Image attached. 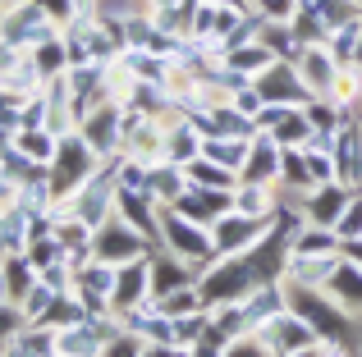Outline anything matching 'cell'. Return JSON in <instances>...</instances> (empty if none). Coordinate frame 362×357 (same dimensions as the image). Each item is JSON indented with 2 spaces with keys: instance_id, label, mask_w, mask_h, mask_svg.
Here are the masks:
<instances>
[{
  "instance_id": "obj_18",
  "label": "cell",
  "mask_w": 362,
  "mask_h": 357,
  "mask_svg": "<svg viewBox=\"0 0 362 357\" xmlns=\"http://www.w3.org/2000/svg\"><path fill=\"white\" fill-rule=\"evenodd\" d=\"M142 193H147L156 206H175L179 197L188 193V174H184V165H170V161L147 165V183H142Z\"/></svg>"
},
{
  "instance_id": "obj_41",
  "label": "cell",
  "mask_w": 362,
  "mask_h": 357,
  "mask_svg": "<svg viewBox=\"0 0 362 357\" xmlns=\"http://www.w3.org/2000/svg\"><path fill=\"white\" fill-rule=\"evenodd\" d=\"M37 5H42V9H46V14H51V18H55V23H60V28H64V23H69V18H74V14H78V0H37Z\"/></svg>"
},
{
  "instance_id": "obj_39",
  "label": "cell",
  "mask_w": 362,
  "mask_h": 357,
  "mask_svg": "<svg viewBox=\"0 0 362 357\" xmlns=\"http://www.w3.org/2000/svg\"><path fill=\"white\" fill-rule=\"evenodd\" d=\"M23 312H18V303H9V298H0V344L5 339H14L18 330H23Z\"/></svg>"
},
{
  "instance_id": "obj_5",
  "label": "cell",
  "mask_w": 362,
  "mask_h": 357,
  "mask_svg": "<svg viewBox=\"0 0 362 357\" xmlns=\"http://www.w3.org/2000/svg\"><path fill=\"white\" fill-rule=\"evenodd\" d=\"M271 229V220H252L243 211H225L221 220H211V257L225 261V257H243L247 248L262 243V234Z\"/></svg>"
},
{
  "instance_id": "obj_35",
  "label": "cell",
  "mask_w": 362,
  "mask_h": 357,
  "mask_svg": "<svg viewBox=\"0 0 362 357\" xmlns=\"http://www.w3.org/2000/svg\"><path fill=\"white\" fill-rule=\"evenodd\" d=\"M225 349H230V334H225L216 321H206V330L188 344V353H193V357H225Z\"/></svg>"
},
{
  "instance_id": "obj_20",
  "label": "cell",
  "mask_w": 362,
  "mask_h": 357,
  "mask_svg": "<svg viewBox=\"0 0 362 357\" xmlns=\"http://www.w3.org/2000/svg\"><path fill=\"white\" fill-rule=\"evenodd\" d=\"M275 206H280V183H247V178H239V188H234V211L252 215V220H271Z\"/></svg>"
},
{
  "instance_id": "obj_46",
  "label": "cell",
  "mask_w": 362,
  "mask_h": 357,
  "mask_svg": "<svg viewBox=\"0 0 362 357\" xmlns=\"http://www.w3.org/2000/svg\"><path fill=\"white\" fill-rule=\"evenodd\" d=\"M0 298H9V284H5V257H0Z\"/></svg>"
},
{
  "instance_id": "obj_42",
  "label": "cell",
  "mask_w": 362,
  "mask_h": 357,
  "mask_svg": "<svg viewBox=\"0 0 362 357\" xmlns=\"http://www.w3.org/2000/svg\"><path fill=\"white\" fill-rule=\"evenodd\" d=\"M18 55H23V51H18V46H9V42H0V78H5V73H9V69H14V60H18Z\"/></svg>"
},
{
  "instance_id": "obj_29",
  "label": "cell",
  "mask_w": 362,
  "mask_h": 357,
  "mask_svg": "<svg viewBox=\"0 0 362 357\" xmlns=\"http://www.w3.org/2000/svg\"><path fill=\"white\" fill-rule=\"evenodd\" d=\"M5 284H9V303H18V298L37 284V270L28 266L23 252H9V257H5Z\"/></svg>"
},
{
  "instance_id": "obj_40",
  "label": "cell",
  "mask_w": 362,
  "mask_h": 357,
  "mask_svg": "<svg viewBox=\"0 0 362 357\" xmlns=\"http://www.w3.org/2000/svg\"><path fill=\"white\" fill-rule=\"evenodd\" d=\"M225 357H275L271 349H266L257 334H239V339H230V349H225Z\"/></svg>"
},
{
  "instance_id": "obj_12",
  "label": "cell",
  "mask_w": 362,
  "mask_h": 357,
  "mask_svg": "<svg viewBox=\"0 0 362 357\" xmlns=\"http://www.w3.org/2000/svg\"><path fill=\"white\" fill-rule=\"evenodd\" d=\"M293 69H298V78L308 83L312 97H330V92H335V78H339V69H344V64L330 55V46H303V55L293 60Z\"/></svg>"
},
{
  "instance_id": "obj_13",
  "label": "cell",
  "mask_w": 362,
  "mask_h": 357,
  "mask_svg": "<svg viewBox=\"0 0 362 357\" xmlns=\"http://www.w3.org/2000/svg\"><path fill=\"white\" fill-rule=\"evenodd\" d=\"M175 211L211 229V220H221L225 211H234V188H193L188 183V193L175 202Z\"/></svg>"
},
{
  "instance_id": "obj_45",
  "label": "cell",
  "mask_w": 362,
  "mask_h": 357,
  "mask_svg": "<svg viewBox=\"0 0 362 357\" xmlns=\"http://www.w3.org/2000/svg\"><path fill=\"white\" fill-rule=\"evenodd\" d=\"M9 147H14V128H9V124H0V156H5Z\"/></svg>"
},
{
  "instance_id": "obj_8",
  "label": "cell",
  "mask_w": 362,
  "mask_h": 357,
  "mask_svg": "<svg viewBox=\"0 0 362 357\" xmlns=\"http://www.w3.org/2000/svg\"><path fill=\"white\" fill-rule=\"evenodd\" d=\"M147 252H156L147 238H142L133 224H124L119 215H110V220H101L97 224V234H92V257H101V261H133V257H147Z\"/></svg>"
},
{
  "instance_id": "obj_16",
  "label": "cell",
  "mask_w": 362,
  "mask_h": 357,
  "mask_svg": "<svg viewBox=\"0 0 362 357\" xmlns=\"http://www.w3.org/2000/svg\"><path fill=\"white\" fill-rule=\"evenodd\" d=\"M239 178H247V183H280V143L271 133H252Z\"/></svg>"
},
{
  "instance_id": "obj_10",
  "label": "cell",
  "mask_w": 362,
  "mask_h": 357,
  "mask_svg": "<svg viewBox=\"0 0 362 357\" xmlns=\"http://www.w3.org/2000/svg\"><path fill=\"white\" fill-rule=\"evenodd\" d=\"M147 298H151V252L147 257H133V261H119L110 307H115V312H129V307L147 303Z\"/></svg>"
},
{
  "instance_id": "obj_17",
  "label": "cell",
  "mask_w": 362,
  "mask_h": 357,
  "mask_svg": "<svg viewBox=\"0 0 362 357\" xmlns=\"http://www.w3.org/2000/svg\"><path fill=\"white\" fill-rule=\"evenodd\" d=\"M344 252H326V257H289L284 261V284H303V289H326V279L339 270Z\"/></svg>"
},
{
  "instance_id": "obj_7",
  "label": "cell",
  "mask_w": 362,
  "mask_h": 357,
  "mask_svg": "<svg viewBox=\"0 0 362 357\" xmlns=\"http://www.w3.org/2000/svg\"><path fill=\"white\" fill-rule=\"evenodd\" d=\"M78 138L101 156V161L119 156V147H124V106H115V101H101L97 110H88V115L78 119Z\"/></svg>"
},
{
  "instance_id": "obj_26",
  "label": "cell",
  "mask_w": 362,
  "mask_h": 357,
  "mask_svg": "<svg viewBox=\"0 0 362 357\" xmlns=\"http://www.w3.org/2000/svg\"><path fill=\"white\" fill-rule=\"evenodd\" d=\"M221 64H230V69H239L243 78H257V73H266L275 64V55L266 51L262 42H243V46H234V51H225V60Z\"/></svg>"
},
{
  "instance_id": "obj_3",
  "label": "cell",
  "mask_w": 362,
  "mask_h": 357,
  "mask_svg": "<svg viewBox=\"0 0 362 357\" xmlns=\"http://www.w3.org/2000/svg\"><path fill=\"white\" fill-rule=\"evenodd\" d=\"M160 248L175 252V257L193 261L197 270L211 266V229L197 220H188V215H179L175 206H160Z\"/></svg>"
},
{
  "instance_id": "obj_2",
  "label": "cell",
  "mask_w": 362,
  "mask_h": 357,
  "mask_svg": "<svg viewBox=\"0 0 362 357\" xmlns=\"http://www.w3.org/2000/svg\"><path fill=\"white\" fill-rule=\"evenodd\" d=\"M101 156L92 152L88 143L78 138V128H69V133H60V152H55V161H51V193H55V202H64V197H74L83 183H88L92 174L101 170Z\"/></svg>"
},
{
  "instance_id": "obj_48",
  "label": "cell",
  "mask_w": 362,
  "mask_h": 357,
  "mask_svg": "<svg viewBox=\"0 0 362 357\" xmlns=\"http://www.w3.org/2000/svg\"><path fill=\"white\" fill-rule=\"evenodd\" d=\"M0 174H5V170H0Z\"/></svg>"
},
{
  "instance_id": "obj_30",
  "label": "cell",
  "mask_w": 362,
  "mask_h": 357,
  "mask_svg": "<svg viewBox=\"0 0 362 357\" xmlns=\"http://www.w3.org/2000/svg\"><path fill=\"white\" fill-rule=\"evenodd\" d=\"M156 307L175 321V316H193V312H206V303H202V294H197V284H184V289H175V294H165V298H156Z\"/></svg>"
},
{
  "instance_id": "obj_14",
  "label": "cell",
  "mask_w": 362,
  "mask_h": 357,
  "mask_svg": "<svg viewBox=\"0 0 362 357\" xmlns=\"http://www.w3.org/2000/svg\"><path fill=\"white\" fill-rule=\"evenodd\" d=\"M197 279H202V270H197L193 261L175 257V252H165V248L151 252V298H165L184 284H197Z\"/></svg>"
},
{
  "instance_id": "obj_11",
  "label": "cell",
  "mask_w": 362,
  "mask_h": 357,
  "mask_svg": "<svg viewBox=\"0 0 362 357\" xmlns=\"http://www.w3.org/2000/svg\"><path fill=\"white\" fill-rule=\"evenodd\" d=\"M330 152H335V178L344 188H354L362 178V124H354L349 110H344V119H339V128H335Z\"/></svg>"
},
{
  "instance_id": "obj_33",
  "label": "cell",
  "mask_w": 362,
  "mask_h": 357,
  "mask_svg": "<svg viewBox=\"0 0 362 357\" xmlns=\"http://www.w3.org/2000/svg\"><path fill=\"white\" fill-rule=\"evenodd\" d=\"M33 60H37V69H42L46 78L64 73V69H69V51H64V37H51V42H42V46L33 51Z\"/></svg>"
},
{
  "instance_id": "obj_32",
  "label": "cell",
  "mask_w": 362,
  "mask_h": 357,
  "mask_svg": "<svg viewBox=\"0 0 362 357\" xmlns=\"http://www.w3.org/2000/svg\"><path fill=\"white\" fill-rule=\"evenodd\" d=\"M55 298H60V294H55V289L46 284L42 275H37V284L28 289L23 298H18V312H23V321H28V325H37V321H42V316H46V307L55 303Z\"/></svg>"
},
{
  "instance_id": "obj_23",
  "label": "cell",
  "mask_w": 362,
  "mask_h": 357,
  "mask_svg": "<svg viewBox=\"0 0 362 357\" xmlns=\"http://www.w3.org/2000/svg\"><path fill=\"white\" fill-rule=\"evenodd\" d=\"M14 152H23L33 165L51 170L55 152H60V133H55V128H18L14 133Z\"/></svg>"
},
{
  "instance_id": "obj_9",
  "label": "cell",
  "mask_w": 362,
  "mask_h": 357,
  "mask_svg": "<svg viewBox=\"0 0 362 357\" xmlns=\"http://www.w3.org/2000/svg\"><path fill=\"white\" fill-rule=\"evenodd\" d=\"M252 87L262 92L266 106H298V110H303V106L312 101L308 83H303V78H298V69H293V64H284V60H275L266 73H257Z\"/></svg>"
},
{
  "instance_id": "obj_43",
  "label": "cell",
  "mask_w": 362,
  "mask_h": 357,
  "mask_svg": "<svg viewBox=\"0 0 362 357\" xmlns=\"http://www.w3.org/2000/svg\"><path fill=\"white\" fill-rule=\"evenodd\" d=\"M339 252H344L349 261H358V266H362V238H354V243H344V248H339Z\"/></svg>"
},
{
  "instance_id": "obj_4",
  "label": "cell",
  "mask_w": 362,
  "mask_h": 357,
  "mask_svg": "<svg viewBox=\"0 0 362 357\" xmlns=\"http://www.w3.org/2000/svg\"><path fill=\"white\" fill-rule=\"evenodd\" d=\"M60 37V23L46 14L37 0H23V5H5L0 9V42L18 46V51H37L42 42Z\"/></svg>"
},
{
  "instance_id": "obj_22",
  "label": "cell",
  "mask_w": 362,
  "mask_h": 357,
  "mask_svg": "<svg viewBox=\"0 0 362 357\" xmlns=\"http://www.w3.org/2000/svg\"><path fill=\"white\" fill-rule=\"evenodd\" d=\"M202 156V133L188 124V115H175L170 119V133H165V161L170 165H188Z\"/></svg>"
},
{
  "instance_id": "obj_28",
  "label": "cell",
  "mask_w": 362,
  "mask_h": 357,
  "mask_svg": "<svg viewBox=\"0 0 362 357\" xmlns=\"http://www.w3.org/2000/svg\"><path fill=\"white\" fill-rule=\"evenodd\" d=\"M271 138H275L280 147H303V143L312 138V124H308V115H303L298 106H289V110H284V119L271 128Z\"/></svg>"
},
{
  "instance_id": "obj_15",
  "label": "cell",
  "mask_w": 362,
  "mask_h": 357,
  "mask_svg": "<svg viewBox=\"0 0 362 357\" xmlns=\"http://www.w3.org/2000/svg\"><path fill=\"white\" fill-rule=\"evenodd\" d=\"M349 197H354V188H344V183H317L312 193H303V215H308V224L335 229V220L349 206Z\"/></svg>"
},
{
  "instance_id": "obj_38",
  "label": "cell",
  "mask_w": 362,
  "mask_h": 357,
  "mask_svg": "<svg viewBox=\"0 0 362 357\" xmlns=\"http://www.w3.org/2000/svg\"><path fill=\"white\" fill-rule=\"evenodd\" d=\"M142 349H147V344H142L133 330H124V334H115V339L101 349V357H142Z\"/></svg>"
},
{
  "instance_id": "obj_36",
  "label": "cell",
  "mask_w": 362,
  "mask_h": 357,
  "mask_svg": "<svg viewBox=\"0 0 362 357\" xmlns=\"http://www.w3.org/2000/svg\"><path fill=\"white\" fill-rule=\"evenodd\" d=\"M335 234H339V243L362 238V197H349V206L339 211V220H335Z\"/></svg>"
},
{
  "instance_id": "obj_25",
  "label": "cell",
  "mask_w": 362,
  "mask_h": 357,
  "mask_svg": "<svg viewBox=\"0 0 362 357\" xmlns=\"http://www.w3.org/2000/svg\"><path fill=\"white\" fill-rule=\"evenodd\" d=\"M247 147H252V138H202V156L206 161L225 165V170H234V174H243Z\"/></svg>"
},
{
  "instance_id": "obj_19",
  "label": "cell",
  "mask_w": 362,
  "mask_h": 357,
  "mask_svg": "<svg viewBox=\"0 0 362 357\" xmlns=\"http://www.w3.org/2000/svg\"><path fill=\"white\" fill-rule=\"evenodd\" d=\"M106 339H101L97 321H78L69 330H55V357H101Z\"/></svg>"
},
{
  "instance_id": "obj_1",
  "label": "cell",
  "mask_w": 362,
  "mask_h": 357,
  "mask_svg": "<svg viewBox=\"0 0 362 357\" xmlns=\"http://www.w3.org/2000/svg\"><path fill=\"white\" fill-rule=\"evenodd\" d=\"M284 303H289V312H298L303 321L317 330L321 344H349V339H354V316H349L326 289L284 284Z\"/></svg>"
},
{
  "instance_id": "obj_47",
  "label": "cell",
  "mask_w": 362,
  "mask_h": 357,
  "mask_svg": "<svg viewBox=\"0 0 362 357\" xmlns=\"http://www.w3.org/2000/svg\"><path fill=\"white\" fill-rule=\"evenodd\" d=\"M349 5H362V0H349Z\"/></svg>"
},
{
  "instance_id": "obj_37",
  "label": "cell",
  "mask_w": 362,
  "mask_h": 357,
  "mask_svg": "<svg viewBox=\"0 0 362 357\" xmlns=\"http://www.w3.org/2000/svg\"><path fill=\"white\" fill-rule=\"evenodd\" d=\"M206 321H211L206 312H193V316H175V349H188V344H193L197 334L206 330Z\"/></svg>"
},
{
  "instance_id": "obj_34",
  "label": "cell",
  "mask_w": 362,
  "mask_h": 357,
  "mask_svg": "<svg viewBox=\"0 0 362 357\" xmlns=\"http://www.w3.org/2000/svg\"><path fill=\"white\" fill-rule=\"evenodd\" d=\"M23 257H28V266H33V270H46L51 261L64 257V248H60V238H55V234H42V238H28Z\"/></svg>"
},
{
  "instance_id": "obj_21",
  "label": "cell",
  "mask_w": 362,
  "mask_h": 357,
  "mask_svg": "<svg viewBox=\"0 0 362 357\" xmlns=\"http://www.w3.org/2000/svg\"><path fill=\"white\" fill-rule=\"evenodd\" d=\"M326 294L335 298V303L344 307L349 316L362 312V266H358V261H349V257L339 261V270L326 279Z\"/></svg>"
},
{
  "instance_id": "obj_44",
  "label": "cell",
  "mask_w": 362,
  "mask_h": 357,
  "mask_svg": "<svg viewBox=\"0 0 362 357\" xmlns=\"http://www.w3.org/2000/svg\"><path fill=\"white\" fill-rule=\"evenodd\" d=\"M142 357H175V349H165V344H147Z\"/></svg>"
},
{
  "instance_id": "obj_31",
  "label": "cell",
  "mask_w": 362,
  "mask_h": 357,
  "mask_svg": "<svg viewBox=\"0 0 362 357\" xmlns=\"http://www.w3.org/2000/svg\"><path fill=\"white\" fill-rule=\"evenodd\" d=\"M303 115H308L312 133H335V128H339V119H344V110H339L330 97H312L308 106H303Z\"/></svg>"
},
{
  "instance_id": "obj_24",
  "label": "cell",
  "mask_w": 362,
  "mask_h": 357,
  "mask_svg": "<svg viewBox=\"0 0 362 357\" xmlns=\"http://www.w3.org/2000/svg\"><path fill=\"white\" fill-rule=\"evenodd\" d=\"M339 248H344V243H339L335 229H326V224H303L289 243V257H326V252H339Z\"/></svg>"
},
{
  "instance_id": "obj_27",
  "label": "cell",
  "mask_w": 362,
  "mask_h": 357,
  "mask_svg": "<svg viewBox=\"0 0 362 357\" xmlns=\"http://www.w3.org/2000/svg\"><path fill=\"white\" fill-rule=\"evenodd\" d=\"M184 174H188V183H193V188H239V174L225 170V165H216V161H206V156L188 161Z\"/></svg>"
},
{
  "instance_id": "obj_6",
  "label": "cell",
  "mask_w": 362,
  "mask_h": 357,
  "mask_svg": "<svg viewBox=\"0 0 362 357\" xmlns=\"http://www.w3.org/2000/svg\"><path fill=\"white\" fill-rule=\"evenodd\" d=\"M252 334H257V339H262L275 357L308 353V349H317V344H321V339H317V330H312V325L303 321L298 312H289V307H284V312H275L271 321H262Z\"/></svg>"
}]
</instances>
